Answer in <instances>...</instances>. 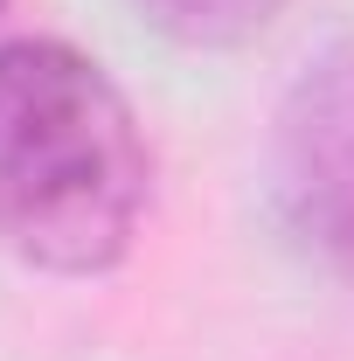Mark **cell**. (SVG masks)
Returning <instances> with one entry per match:
<instances>
[{
  "label": "cell",
  "mask_w": 354,
  "mask_h": 361,
  "mask_svg": "<svg viewBox=\"0 0 354 361\" xmlns=\"http://www.w3.org/2000/svg\"><path fill=\"white\" fill-rule=\"evenodd\" d=\"M153 160L126 90L84 49H0V250L56 278H97L133 250Z\"/></svg>",
  "instance_id": "cell-1"
},
{
  "label": "cell",
  "mask_w": 354,
  "mask_h": 361,
  "mask_svg": "<svg viewBox=\"0 0 354 361\" xmlns=\"http://www.w3.org/2000/svg\"><path fill=\"white\" fill-rule=\"evenodd\" d=\"M126 7L181 49H236L264 35L285 0H126Z\"/></svg>",
  "instance_id": "cell-3"
},
{
  "label": "cell",
  "mask_w": 354,
  "mask_h": 361,
  "mask_svg": "<svg viewBox=\"0 0 354 361\" xmlns=\"http://www.w3.org/2000/svg\"><path fill=\"white\" fill-rule=\"evenodd\" d=\"M271 209L319 264L354 271V42L285 90L271 126Z\"/></svg>",
  "instance_id": "cell-2"
},
{
  "label": "cell",
  "mask_w": 354,
  "mask_h": 361,
  "mask_svg": "<svg viewBox=\"0 0 354 361\" xmlns=\"http://www.w3.org/2000/svg\"><path fill=\"white\" fill-rule=\"evenodd\" d=\"M0 7H7V0H0Z\"/></svg>",
  "instance_id": "cell-4"
}]
</instances>
